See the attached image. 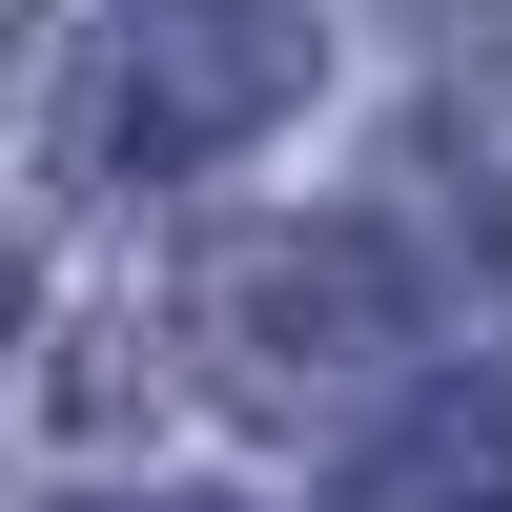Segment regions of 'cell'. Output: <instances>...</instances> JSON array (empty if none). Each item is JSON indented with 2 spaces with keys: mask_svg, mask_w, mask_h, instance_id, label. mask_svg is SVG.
Returning a JSON list of instances; mask_svg holds the SVG:
<instances>
[{
  "mask_svg": "<svg viewBox=\"0 0 512 512\" xmlns=\"http://www.w3.org/2000/svg\"><path fill=\"white\" fill-rule=\"evenodd\" d=\"M267 103H287V41L246 21V0H144L82 144H103V164H205L226 123H267Z\"/></svg>",
  "mask_w": 512,
  "mask_h": 512,
  "instance_id": "obj_1",
  "label": "cell"
},
{
  "mask_svg": "<svg viewBox=\"0 0 512 512\" xmlns=\"http://www.w3.org/2000/svg\"><path fill=\"white\" fill-rule=\"evenodd\" d=\"M226 349L267 369V390H308V369L390 349V267H369L349 226H287V246H246V267H226Z\"/></svg>",
  "mask_w": 512,
  "mask_h": 512,
  "instance_id": "obj_2",
  "label": "cell"
},
{
  "mask_svg": "<svg viewBox=\"0 0 512 512\" xmlns=\"http://www.w3.org/2000/svg\"><path fill=\"white\" fill-rule=\"evenodd\" d=\"M369 512H512V431H472V410H451V431H410V472L369 492Z\"/></svg>",
  "mask_w": 512,
  "mask_h": 512,
  "instance_id": "obj_3",
  "label": "cell"
},
{
  "mask_svg": "<svg viewBox=\"0 0 512 512\" xmlns=\"http://www.w3.org/2000/svg\"><path fill=\"white\" fill-rule=\"evenodd\" d=\"M0 308H21V267H0Z\"/></svg>",
  "mask_w": 512,
  "mask_h": 512,
  "instance_id": "obj_4",
  "label": "cell"
}]
</instances>
